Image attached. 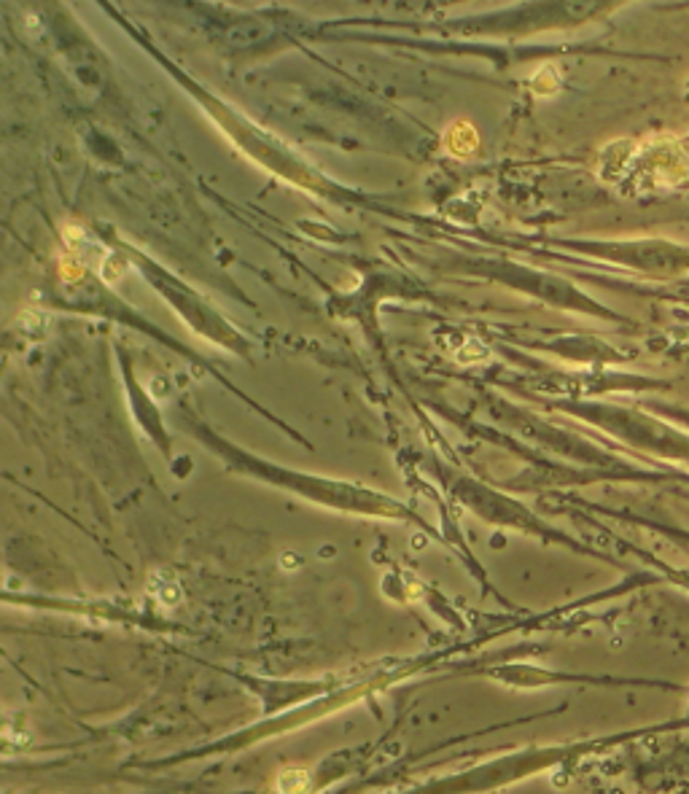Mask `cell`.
<instances>
[{
	"mask_svg": "<svg viewBox=\"0 0 689 794\" xmlns=\"http://www.w3.org/2000/svg\"><path fill=\"white\" fill-rule=\"evenodd\" d=\"M278 789L283 792H299V789H307V773L304 770H285L280 781H278Z\"/></svg>",
	"mask_w": 689,
	"mask_h": 794,
	"instance_id": "cell-2",
	"label": "cell"
},
{
	"mask_svg": "<svg viewBox=\"0 0 689 794\" xmlns=\"http://www.w3.org/2000/svg\"><path fill=\"white\" fill-rule=\"evenodd\" d=\"M477 146H479V140H477V132H474V127L469 121H455V124L447 127L445 148L452 157L466 159V157H472L474 151H477Z\"/></svg>",
	"mask_w": 689,
	"mask_h": 794,
	"instance_id": "cell-1",
	"label": "cell"
}]
</instances>
